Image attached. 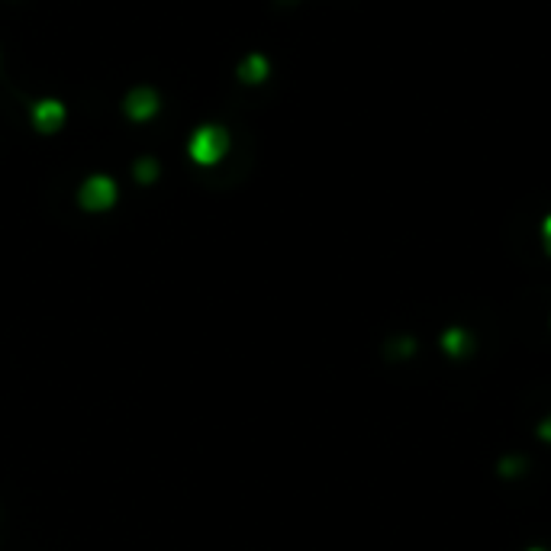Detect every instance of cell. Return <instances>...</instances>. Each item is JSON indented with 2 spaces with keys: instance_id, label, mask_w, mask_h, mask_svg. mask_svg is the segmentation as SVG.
Wrapping results in <instances>:
<instances>
[{
  "instance_id": "cell-6",
  "label": "cell",
  "mask_w": 551,
  "mask_h": 551,
  "mask_svg": "<svg viewBox=\"0 0 551 551\" xmlns=\"http://www.w3.org/2000/svg\"><path fill=\"white\" fill-rule=\"evenodd\" d=\"M133 178H136L142 187L155 184V181L161 178V165L152 158V155H142V158L133 161Z\"/></svg>"
},
{
  "instance_id": "cell-3",
  "label": "cell",
  "mask_w": 551,
  "mask_h": 551,
  "mask_svg": "<svg viewBox=\"0 0 551 551\" xmlns=\"http://www.w3.org/2000/svg\"><path fill=\"white\" fill-rule=\"evenodd\" d=\"M69 119V107L59 101V97H39V101L29 107V123L39 136H55Z\"/></svg>"
},
{
  "instance_id": "cell-4",
  "label": "cell",
  "mask_w": 551,
  "mask_h": 551,
  "mask_svg": "<svg viewBox=\"0 0 551 551\" xmlns=\"http://www.w3.org/2000/svg\"><path fill=\"white\" fill-rule=\"evenodd\" d=\"M161 110V93L149 85H139L123 97V113H126L133 123H149L155 119Z\"/></svg>"
},
{
  "instance_id": "cell-7",
  "label": "cell",
  "mask_w": 551,
  "mask_h": 551,
  "mask_svg": "<svg viewBox=\"0 0 551 551\" xmlns=\"http://www.w3.org/2000/svg\"><path fill=\"white\" fill-rule=\"evenodd\" d=\"M539 248H542L545 258H551V210L542 213V220H539Z\"/></svg>"
},
{
  "instance_id": "cell-5",
  "label": "cell",
  "mask_w": 551,
  "mask_h": 551,
  "mask_svg": "<svg viewBox=\"0 0 551 551\" xmlns=\"http://www.w3.org/2000/svg\"><path fill=\"white\" fill-rule=\"evenodd\" d=\"M236 77L246 87L264 85V81L271 77V61H268V55H264V52H248L246 59L236 65Z\"/></svg>"
},
{
  "instance_id": "cell-1",
  "label": "cell",
  "mask_w": 551,
  "mask_h": 551,
  "mask_svg": "<svg viewBox=\"0 0 551 551\" xmlns=\"http://www.w3.org/2000/svg\"><path fill=\"white\" fill-rule=\"evenodd\" d=\"M230 149H232V136L223 123H204V126H197L190 133V139H187V155L200 168L220 165L230 155Z\"/></svg>"
},
{
  "instance_id": "cell-2",
  "label": "cell",
  "mask_w": 551,
  "mask_h": 551,
  "mask_svg": "<svg viewBox=\"0 0 551 551\" xmlns=\"http://www.w3.org/2000/svg\"><path fill=\"white\" fill-rule=\"evenodd\" d=\"M119 200V187L110 174H91L77 187V207L85 213H107Z\"/></svg>"
}]
</instances>
